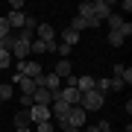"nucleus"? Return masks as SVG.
<instances>
[{"instance_id": "obj_5", "label": "nucleus", "mask_w": 132, "mask_h": 132, "mask_svg": "<svg viewBox=\"0 0 132 132\" xmlns=\"http://www.w3.org/2000/svg\"><path fill=\"white\" fill-rule=\"evenodd\" d=\"M18 73L29 76V79H38L41 76V65L38 62H18Z\"/></svg>"}, {"instance_id": "obj_18", "label": "nucleus", "mask_w": 132, "mask_h": 132, "mask_svg": "<svg viewBox=\"0 0 132 132\" xmlns=\"http://www.w3.org/2000/svg\"><path fill=\"white\" fill-rule=\"evenodd\" d=\"M79 18H94V12H91V3H79Z\"/></svg>"}, {"instance_id": "obj_27", "label": "nucleus", "mask_w": 132, "mask_h": 132, "mask_svg": "<svg viewBox=\"0 0 132 132\" xmlns=\"http://www.w3.org/2000/svg\"><path fill=\"white\" fill-rule=\"evenodd\" d=\"M100 132H112V129H109V123H100Z\"/></svg>"}, {"instance_id": "obj_4", "label": "nucleus", "mask_w": 132, "mask_h": 132, "mask_svg": "<svg viewBox=\"0 0 132 132\" xmlns=\"http://www.w3.org/2000/svg\"><path fill=\"white\" fill-rule=\"evenodd\" d=\"M79 103H82L85 112H94V109L103 106V94H97V91H88V94H82V97H79Z\"/></svg>"}, {"instance_id": "obj_28", "label": "nucleus", "mask_w": 132, "mask_h": 132, "mask_svg": "<svg viewBox=\"0 0 132 132\" xmlns=\"http://www.w3.org/2000/svg\"><path fill=\"white\" fill-rule=\"evenodd\" d=\"M85 132H100V123H97V126H88V129H85Z\"/></svg>"}, {"instance_id": "obj_3", "label": "nucleus", "mask_w": 132, "mask_h": 132, "mask_svg": "<svg viewBox=\"0 0 132 132\" xmlns=\"http://www.w3.org/2000/svg\"><path fill=\"white\" fill-rule=\"evenodd\" d=\"M56 97L62 100V103H68V106H79V97H82V94H79L76 88H71V85H62Z\"/></svg>"}, {"instance_id": "obj_12", "label": "nucleus", "mask_w": 132, "mask_h": 132, "mask_svg": "<svg viewBox=\"0 0 132 132\" xmlns=\"http://www.w3.org/2000/svg\"><path fill=\"white\" fill-rule=\"evenodd\" d=\"M71 71H73V68H71V59H59V62H56V71H53V73H56L59 79H68V76H71Z\"/></svg>"}, {"instance_id": "obj_19", "label": "nucleus", "mask_w": 132, "mask_h": 132, "mask_svg": "<svg viewBox=\"0 0 132 132\" xmlns=\"http://www.w3.org/2000/svg\"><path fill=\"white\" fill-rule=\"evenodd\" d=\"M29 50H32V53H47V44H44V41H38V38H35V41L29 44Z\"/></svg>"}, {"instance_id": "obj_10", "label": "nucleus", "mask_w": 132, "mask_h": 132, "mask_svg": "<svg viewBox=\"0 0 132 132\" xmlns=\"http://www.w3.org/2000/svg\"><path fill=\"white\" fill-rule=\"evenodd\" d=\"M73 88L79 91V94H88V91H94V76H76Z\"/></svg>"}, {"instance_id": "obj_2", "label": "nucleus", "mask_w": 132, "mask_h": 132, "mask_svg": "<svg viewBox=\"0 0 132 132\" xmlns=\"http://www.w3.org/2000/svg\"><path fill=\"white\" fill-rule=\"evenodd\" d=\"M27 114H29V123H44V120H50V106L32 103V106L27 109Z\"/></svg>"}, {"instance_id": "obj_15", "label": "nucleus", "mask_w": 132, "mask_h": 132, "mask_svg": "<svg viewBox=\"0 0 132 132\" xmlns=\"http://www.w3.org/2000/svg\"><path fill=\"white\" fill-rule=\"evenodd\" d=\"M120 44H123V32H120V29L109 32V47H120Z\"/></svg>"}, {"instance_id": "obj_16", "label": "nucleus", "mask_w": 132, "mask_h": 132, "mask_svg": "<svg viewBox=\"0 0 132 132\" xmlns=\"http://www.w3.org/2000/svg\"><path fill=\"white\" fill-rule=\"evenodd\" d=\"M106 21H109V27H112V32H114V29H120V27H123V18H120L118 12H112V15H109Z\"/></svg>"}, {"instance_id": "obj_22", "label": "nucleus", "mask_w": 132, "mask_h": 132, "mask_svg": "<svg viewBox=\"0 0 132 132\" xmlns=\"http://www.w3.org/2000/svg\"><path fill=\"white\" fill-rule=\"evenodd\" d=\"M0 100H12V85H0Z\"/></svg>"}, {"instance_id": "obj_8", "label": "nucleus", "mask_w": 132, "mask_h": 132, "mask_svg": "<svg viewBox=\"0 0 132 132\" xmlns=\"http://www.w3.org/2000/svg\"><path fill=\"white\" fill-rule=\"evenodd\" d=\"M91 12H94L97 21H103V18L112 15V3H109V0H97V3H91Z\"/></svg>"}, {"instance_id": "obj_30", "label": "nucleus", "mask_w": 132, "mask_h": 132, "mask_svg": "<svg viewBox=\"0 0 132 132\" xmlns=\"http://www.w3.org/2000/svg\"><path fill=\"white\" fill-rule=\"evenodd\" d=\"M18 132H32V129H29V126H21V129H18Z\"/></svg>"}, {"instance_id": "obj_17", "label": "nucleus", "mask_w": 132, "mask_h": 132, "mask_svg": "<svg viewBox=\"0 0 132 132\" xmlns=\"http://www.w3.org/2000/svg\"><path fill=\"white\" fill-rule=\"evenodd\" d=\"M15 126H18V129L21 126H29V114L27 112H18V114H15Z\"/></svg>"}, {"instance_id": "obj_20", "label": "nucleus", "mask_w": 132, "mask_h": 132, "mask_svg": "<svg viewBox=\"0 0 132 132\" xmlns=\"http://www.w3.org/2000/svg\"><path fill=\"white\" fill-rule=\"evenodd\" d=\"M9 50H3V47H0V68H9Z\"/></svg>"}, {"instance_id": "obj_6", "label": "nucleus", "mask_w": 132, "mask_h": 132, "mask_svg": "<svg viewBox=\"0 0 132 132\" xmlns=\"http://www.w3.org/2000/svg\"><path fill=\"white\" fill-rule=\"evenodd\" d=\"M85 123V109L82 106H71V112H68V126H82Z\"/></svg>"}, {"instance_id": "obj_26", "label": "nucleus", "mask_w": 132, "mask_h": 132, "mask_svg": "<svg viewBox=\"0 0 132 132\" xmlns=\"http://www.w3.org/2000/svg\"><path fill=\"white\" fill-rule=\"evenodd\" d=\"M120 32H123V38H126V35L132 32V27H129V21H123V27H120Z\"/></svg>"}, {"instance_id": "obj_13", "label": "nucleus", "mask_w": 132, "mask_h": 132, "mask_svg": "<svg viewBox=\"0 0 132 132\" xmlns=\"http://www.w3.org/2000/svg\"><path fill=\"white\" fill-rule=\"evenodd\" d=\"M24 21H27V15H24V12H9L6 24H9V29H12V27H24Z\"/></svg>"}, {"instance_id": "obj_21", "label": "nucleus", "mask_w": 132, "mask_h": 132, "mask_svg": "<svg viewBox=\"0 0 132 132\" xmlns=\"http://www.w3.org/2000/svg\"><path fill=\"white\" fill-rule=\"evenodd\" d=\"M3 38H9V24H6V18H0V41Z\"/></svg>"}, {"instance_id": "obj_9", "label": "nucleus", "mask_w": 132, "mask_h": 132, "mask_svg": "<svg viewBox=\"0 0 132 132\" xmlns=\"http://www.w3.org/2000/svg\"><path fill=\"white\" fill-rule=\"evenodd\" d=\"M12 79H15V82H18V85H21V91H24V94H27V97H32V91L38 88V85H35V79H29V76H24V73H15V76H12Z\"/></svg>"}, {"instance_id": "obj_23", "label": "nucleus", "mask_w": 132, "mask_h": 132, "mask_svg": "<svg viewBox=\"0 0 132 132\" xmlns=\"http://www.w3.org/2000/svg\"><path fill=\"white\" fill-rule=\"evenodd\" d=\"M35 129H38V132H53V120H44V123H38Z\"/></svg>"}, {"instance_id": "obj_25", "label": "nucleus", "mask_w": 132, "mask_h": 132, "mask_svg": "<svg viewBox=\"0 0 132 132\" xmlns=\"http://www.w3.org/2000/svg\"><path fill=\"white\" fill-rule=\"evenodd\" d=\"M56 50H59V56H71V47H68V44H59Z\"/></svg>"}, {"instance_id": "obj_24", "label": "nucleus", "mask_w": 132, "mask_h": 132, "mask_svg": "<svg viewBox=\"0 0 132 132\" xmlns=\"http://www.w3.org/2000/svg\"><path fill=\"white\" fill-rule=\"evenodd\" d=\"M9 9H12V12H21V9H24V0H12Z\"/></svg>"}, {"instance_id": "obj_1", "label": "nucleus", "mask_w": 132, "mask_h": 132, "mask_svg": "<svg viewBox=\"0 0 132 132\" xmlns=\"http://www.w3.org/2000/svg\"><path fill=\"white\" fill-rule=\"evenodd\" d=\"M35 85H38V88H44V91H50V94H59L62 79H59L56 73H41V76L35 79Z\"/></svg>"}, {"instance_id": "obj_7", "label": "nucleus", "mask_w": 132, "mask_h": 132, "mask_svg": "<svg viewBox=\"0 0 132 132\" xmlns=\"http://www.w3.org/2000/svg\"><path fill=\"white\" fill-rule=\"evenodd\" d=\"M35 35H38V41H44V44H53V41H56V29H53L50 24H38Z\"/></svg>"}, {"instance_id": "obj_29", "label": "nucleus", "mask_w": 132, "mask_h": 132, "mask_svg": "<svg viewBox=\"0 0 132 132\" xmlns=\"http://www.w3.org/2000/svg\"><path fill=\"white\" fill-rule=\"evenodd\" d=\"M65 132H79V129H73V126H65Z\"/></svg>"}, {"instance_id": "obj_14", "label": "nucleus", "mask_w": 132, "mask_h": 132, "mask_svg": "<svg viewBox=\"0 0 132 132\" xmlns=\"http://www.w3.org/2000/svg\"><path fill=\"white\" fill-rule=\"evenodd\" d=\"M76 41H79V32H73V29L71 27H68L65 29V32H62V44H68V47H73V44Z\"/></svg>"}, {"instance_id": "obj_11", "label": "nucleus", "mask_w": 132, "mask_h": 132, "mask_svg": "<svg viewBox=\"0 0 132 132\" xmlns=\"http://www.w3.org/2000/svg\"><path fill=\"white\" fill-rule=\"evenodd\" d=\"M53 97H56V94H50V91H44V88H35L32 91V103H38V106H50Z\"/></svg>"}]
</instances>
